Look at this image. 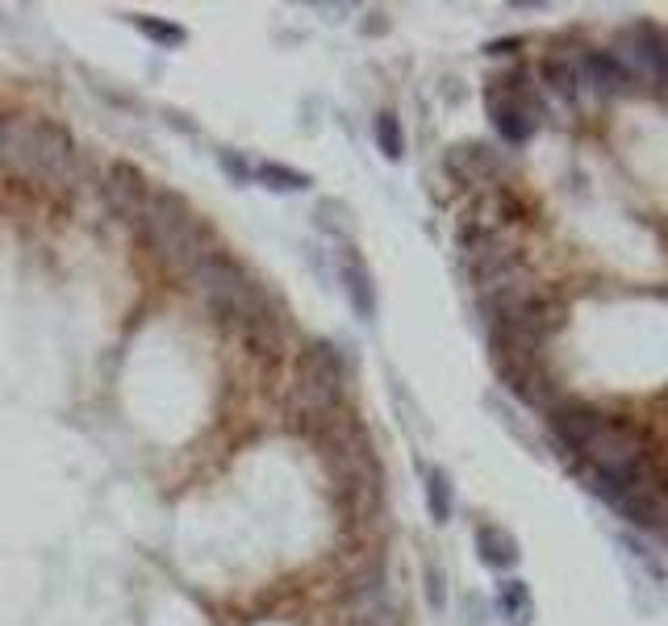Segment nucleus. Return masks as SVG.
I'll return each mask as SVG.
<instances>
[{
  "label": "nucleus",
  "instance_id": "f257e3e1",
  "mask_svg": "<svg viewBox=\"0 0 668 626\" xmlns=\"http://www.w3.org/2000/svg\"><path fill=\"white\" fill-rule=\"evenodd\" d=\"M0 168L18 180H34L42 189H76L79 184V147L59 121L34 114L4 117L0 130Z\"/></svg>",
  "mask_w": 668,
  "mask_h": 626
},
{
  "label": "nucleus",
  "instance_id": "f03ea898",
  "mask_svg": "<svg viewBox=\"0 0 668 626\" xmlns=\"http://www.w3.org/2000/svg\"><path fill=\"white\" fill-rule=\"evenodd\" d=\"M134 230L142 234V243L151 247L155 259L180 280H189L210 255L222 251L210 222L172 189H151V201H147Z\"/></svg>",
  "mask_w": 668,
  "mask_h": 626
},
{
  "label": "nucleus",
  "instance_id": "7ed1b4c3",
  "mask_svg": "<svg viewBox=\"0 0 668 626\" xmlns=\"http://www.w3.org/2000/svg\"><path fill=\"white\" fill-rule=\"evenodd\" d=\"M189 285L192 293L205 301V309H210L213 318L226 322L230 330H243V326L259 322L267 314H280L276 301L264 293V285H259L238 259H230L226 251L210 255V259L189 276Z\"/></svg>",
  "mask_w": 668,
  "mask_h": 626
},
{
  "label": "nucleus",
  "instance_id": "20e7f679",
  "mask_svg": "<svg viewBox=\"0 0 668 626\" xmlns=\"http://www.w3.org/2000/svg\"><path fill=\"white\" fill-rule=\"evenodd\" d=\"M343 356L330 342H306V351L293 363V410L297 417L314 422V431L330 414L343 410Z\"/></svg>",
  "mask_w": 668,
  "mask_h": 626
},
{
  "label": "nucleus",
  "instance_id": "39448f33",
  "mask_svg": "<svg viewBox=\"0 0 668 626\" xmlns=\"http://www.w3.org/2000/svg\"><path fill=\"white\" fill-rule=\"evenodd\" d=\"M581 456L590 459L593 468L618 476L623 468H630L635 459H644V438L635 435L630 426H623V422H606V426L581 447Z\"/></svg>",
  "mask_w": 668,
  "mask_h": 626
},
{
  "label": "nucleus",
  "instance_id": "423d86ee",
  "mask_svg": "<svg viewBox=\"0 0 668 626\" xmlns=\"http://www.w3.org/2000/svg\"><path fill=\"white\" fill-rule=\"evenodd\" d=\"M489 114H494V126L501 130V138H510V142H527L539 126V105L518 88L515 79H506L501 88H489Z\"/></svg>",
  "mask_w": 668,
  "mask_h": 626
},
{
  "label": "nucleus",
  "instance_id": "0eeeda50",
  "mask_svg": "<svg viewBox=\"0 0 668 626\" xmlns=\"http://www.w3.org/2000/svg\"><path fill=\"white\" fill-rule=\"evenodd\" d=\"M100 192H105V201L114 209L117 217H126L130 226H138V217H142V209L151 201V184H147V176L134 168V163H109L105 168V180H100Z\"/></svg>",
  "mask_w": 668,
  "mask_h": 626
},
{
  "label": "nucleus",
  "instance_id": "6e6552de",
  "mask_svg": "<svg viewBox=\"0 0 668 626\" xmlns=\"http://www.w3.org/2000/svg\"><path fill=\"white\" fill-rule=\"evenodd\" d=\"M548 414H552V435L560 438L564 447H573V452H581V447L606 426V417L597 414L593 405H581V401H560Z\"/></svg>",
  "mask_w": 668,
  "mask_h": 626
},
{
  "label": "nucleus",
  "instance_id": "1a4fd4ad",
  "mask_svg": "<svg viewBox=\"0 0 668 626\" xmlns=\"http://www.w3.org/2000/svg\"><path fill=\"white\" fill-rule=\"evenodd\" d=\"M501 380H506V389H510L518 401H527L534 410H552L555 405V389H552V376L543 372V360L501 368Z\"/></svg>",
  "mask_w": 668,
  "mask_h": 626
},
{
  "label": "nucleus",
  "instance_id": "9d476101",
  "mask_svg": "<svg viewBox=\"0 0 668 626\" xmlns=\"http://www.w3.org/2000/svg\"><path fill=\"white\" fill-rule=\"evenodd\" d=\"M339 280H343V293L351 309H356V318L363 322H372L377 318V285H372V272L363 267V259L356 251H343V264H339Z\"/></svg>",
  "mask_w": 668,
  "mask_h": 626
},
{
  "label": "nucleus",
  "instance_id": "9b49d317",
  "mask_svg": "<svg viewBox=\"0 0 668 626\" xmlns=\"http://www.w3.org/2000/svg\"><path fill=\"white\" fill-rule=\"evenodd\" d=\"M627 522L635 527H648V531H660L668 527V497L660 489H623V497L614 501Z\"/></svg>",
  "mask_w": 668,
  "mask_h": 626
},
{
  "label": "nucleus",
  "instance_id": "f8f14e48",
  "mask_svg": "<svg viewBox=\"0 0 668 626\" xmlns=\"http://www.w3.org/2000/svg\"><path fill=\"white\" fill-rule=\"evenodd\" d=\"M477 551H480V564H489V569L497 572L515 569L518 560H522L515 534L506 531V527H494V522L477 527Z\"/></svg>",
  "mask_w": 668,
  "mask_h": 626
},
{
  "label": "nucleus",
  "instance_id": "ddd939ff",
  "mask_svg": "<svg viewBox=\"0 0 668 626\" xmlns=\"http://www.w3.org/2000/svg\"><path fill=\"white\" fill-rule=\"evenodd\" d=\"M447 168L456 171L464 184H485L497 176V155L480 142H464V147H452L447 155Z\"/></svg>",
  "mask_w": 668,
  "mask_h": 626
},
{
  "label": "nucleus",
  "instance_id": "4468645a",
  "mask_svg": "<svg viewBox=\"0 0 668 626\" xmlns=\"http://www.w3.org/2000/svg\"><path fill=\"white\" fill-rule=\"evenodd\" d=\"M251 180L255 184H264V189H272V192H306L314 180H309L306 171L301 168H288V163H255L251 168Z\"/></svg>",
  "mask_w": 668,
  "mask_h": 626
},
{
  "label": "nucleus",
  "instance_id": "2eb2a0df",
  "mask_svg": "<svg viewBox=\"0 0 668 626\" xmlns=\"http://www.w3.org/2000/svg\"><path fill=\"white\" fill-rule=\"evenodd\" d=\"M585 76L593 79V88H597L602 96L627 93V88H630V76L623 72V63H618L614 55H606V51H602V55L585 59Z\"/></svg>",
  "mask_w": 668,
  "mask_h": 626
},
{
  "label": "nucleus",
  "instance_id": "dca6fc26",
  "mask_svg": "<svg viewBox=\"0 0 668 626\" xmlns=\"http://www.w3.org/2000/svg\"><path fill=\"white\" fill-rule=\"evenodd\" d=\"M497 606H501V614L515 626H527L534 618L531 588L522 585V581H501V585H497Z\"/></svg>",
  "mask_w": 668,
  "mask_h": 626
},
{
  "label": "nucleus",
  "instance_id": "f3484780",
  "mask_svg": "<svg viewBox=\"0 0 668 626\" xmlns=\"http://www.w3.org/2000/svg\"><path fill=\"white\" fill-rule=\"evenodd\" d=\"M426 506H431V518L435 522H452V510H456V494H452V476L443 468H431L426 473Z\"/></svg>",
  "mask_w": 668,
  "mask_h": 626
},
{
  "label": "nucleus",
  "instance_id": "a211bd4d",
  "mask_svg": "<svg viewBox=\"0 0 668 626\" xmlns=\"http://www.w3.org/2000/svg\"><path fill=\"white\" fill-rule=\"evenodd\" d=\"M134 30H138L142 39H151L155 46H168V51L189 42V34H184L180 25H172V21H163V18H134Z\"/></svg>",
  "mask_w": 668,
  "mask_h": 626
},
{
  "label": "nucleus",
  "instance_id": "6ab92c4d",
  "mask_svg": "<svg viewBox=\"0 0 668 626\" xmlns=\"http://www.w3.org/2000/svg\"><path fill=\"white\" fill-rule=\"evenodd\" d=\"M377 147H381L384 159H393L397 163L401 155H405V134H401V117L393 109H384L377 114Z\"/></svg>",
  "mask_w": 668,
  "mask_h": 626
},
{
  "label": "nucleus",
  "instance_id": "aec40b11",
  "mask_svg": "<svg viewBox=\"0 0 668 626\" xmlns=\"http://www.w3.org/2000/svg\"><path fill=\"white\" fill-rule=\"evenodd\" d=\"M543 84L552 88V93H560V96H569L573 100L576 96V67L569 63V59H543Z\"/></svg>",
  "mask_w": 668,
  "mask_h": 626
},
{
  "label": "nucleus",
  "instance_id": "412c9836",
  "mask_svg": "<svg viewBox=\"0 0 668 626\" xmlns=\"http://www.w3.org/2000/svg\"><path fill=\"white\" fill-rule=\"evenodd\" d=\"M426 597H431V606L443 609V602H447V588H443V569L431 560L426 564Z\"/></svg>",
  "mask_w": 668,
  "mask_h": 626
},
{
  "label": "nucleus",
  "instance_id": "4be33fe9",
  "mask_svg": "<svg viewBox=\"0 0 668 626\" xmlns=\"http://www.w3.org/2000/svg\"><path fill=\"white\" fill-rule=\"evenodd\" d=\"M351 626H401V623H397V614H393V609L372 606V609H363V614H356Z\"/></svg>",
  "mask_w": 668,
  "mask_h": 626
},
{
  "label": "nucleus",
  "instance_id": "5701e85b",
  "mask_svg": "<svg viewBox=\"0 0 668 626\" xmlns=\"http://www.w3.org/2000/svg\"><path fill=\"white\" fill-rule=\"evenodd\" d=\"M218 163H222V168H226L234 180H251V168L234 151H218Z\"/></svg>",
  "mask_w": 668,
  "mask_h": 626
},
{
  "label": "nucleus",
  "instance_id": "b1692460",
  "mask_svg": "<svg viewBox=\"0 0 668 626\" xmlns=\"http://www.w3.org/2000/svg\"><path fill=\"white\" fill-rule=\"evenodd\" d=\"M0 130H4V117H0Z\"/></svg>",
  "mask_w": 668,
  "mask_h": 626
}]
</instances>
